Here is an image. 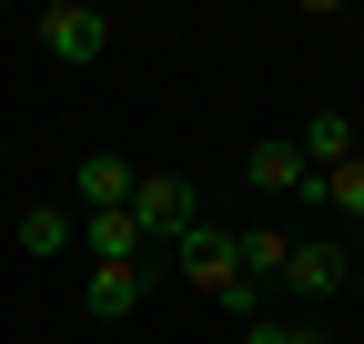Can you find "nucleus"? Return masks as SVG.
Masks as SVG:
<instances>
[{"label":"nucleus","instance_id":"f257e3e1","mask_svg":"<svg viewBox=\"0 0 364 344\" xmlns=\"http://www.w3.org/2000/svg\"><path fill=\"white\" fill-rule=\"evenodd\" d=\"M172 274L193 284V294H213V304H233V314H253V274H243V233H223V223H193L172 243Z\"/></svg>","mask_w":364,"mask_h":344},{"label":"nucleus","instance_id":"f03ea898","mask_svg":"<svg viewBox=\"0 0 364 344\" xmlns=\"http://www.w3.org/2000/svg\"><path fill=\"white\" fill-rule=\"evenodd\" d=\"M132 223H142V243H182L203 223V183H182V172H142V183H132Z\"/></svg>","mask_w":364,"mask_h":344},{"label":"nucleus","instance_id":"7ed1b4c3","mask_svg":"<svg viewBox=\"0 0 364 344\" xmlns=\"http://www.w3.org/2000/svg\"><path fill=\"white\" fill-rule=\"evenodd\" d=\"M41 51H51L61 71H91L112 51V11H91V0H51L41 11Z\"/></svg>","mask_w":364,"mask_h":344},{"label":"nucleus","instance_id":"20e7f679","mask_svg":"<svg viewBox=\"0 0 364 344\" xmlns=\"http://www.w3.org/2000/svg\"><path fill=\"white\" fill-rule=\"evenodd\" d=\"M152 274H162V253H142V264H91L81 274V314L91 324H132L142 294H152Z\"/></svg>","mask_w":364,"mask_h":344},{"label":"nucleus","instance_id":"39448f33","mask_svg":"<svg viewBox=\"0 0 364 344\" xmlns=\"http://www.w3.org/2000/svg\"><path fill=\"white\" fill-rule=\"evenodd\" d=\"M284 294H304V304H324V294H354V253L334 233H304L284 253Z\"/></svg>","mask_w":364,"mask_h":344},{"label":"nucleus","instance_id":"423d86ee","mask_svg":"<svg viewBox=\"0 0 364 344\" xmlns=\"http://www.w3.org/2000/svg\"><path fill=\"white\" fill-rule=\"evenodd\" d=\"M132 183H142V172H132L122 152H81V172H71V213H122Z\"/></svg>","mask_w":364,"mask_h":344},{"label":"nucleus","instance_id":"0eeeda50","mask_svg":"<svg viewBox=\"0 0 364 344\" xmlns=\"http://www.w3.org/2000/svg\"><path fill=\"white\" fill-rule=\"evenodd\" d=\"M71 223H81V253H91V264H142V253H162V243H142L132 203L122 213H71Z\"/></svg>","mask_w":364,"mask_h":344},{"label":"nucleus","instance_id":"6e6552de","mask_svg":"<svg viewBox=\"0 0 364 344\" xmlns=\"http://www.w3.org/2000/svg\"><path fill=\"white\" fill-rule=\"evenodd\" d=\"M294 152H304V172H314V183H324V172H344V162H354V112H304Z\"/></svg>","mask_w":364,"mask_h":344},{"label":"nucleus","instance_id":"1a4fd4ad","mask_svg":"<svg viewBox=\"0 0 364 344\" xmlns=\"http://www.w3.org/2000/svg\"><path fill=\"white\" fill-rule=\"evenodd\" d=\"M243 183H253V193H314V172H304L294 132H263V142L243 152Z\"/></svg>","mask_w":364,"mask_h":344},{"label":"nucleus","instance_id":"9d476101","mask_svg":"<svg viewBox=\"0 0 364 344\" xmlns=\"http://www.w3.org/2000/svg\"><path fill=\"white\" fill-rule=\"evenodd\" d=\"M71 243H81V223H71L61 203H31L21 213V253H71Z\"/></svg>","mask_w":364,"mask_h":344},{"label":"nucleus","instance_id":"9b49d317","mask_svg":"<svg viewBox=\"0 0 364 344\" xmlns=\"http://www.w3.org/2000/svg\"><path fill=\"white\" fill-rule=\"evenodd\" d=\"M284 253H294V233L253 223V233H243V274H253V284H284Z\"/></svg>","mask_w":364,"mask_h":344},{"label":"nucleus","instance_id":"f8f14e48","mask_svg":"<svg viewBox=\"0 0 364 344\" xmlns=\"http://www.w3.org/2000/svg\"><path fill=\"white\" fill-rule=\"evenodd\" d=\"M314 203H334V213H354V223H364V152H354L344 172H324V183H314Z\"/></svg>","mask_w":364,"mask_h":344},{"label":"nucleus","instance_id":"ddd939ff","mask_svg":"<svg viewBox=\"0 0 364 344\" xmlns=\"http://www.w3.org/2000/svg\"><path fill=\"white\" fill-rule=\"evenodd\" d=\"M243 344H324V334H314V314H304V324H284V314H243Z\"/></svg>","mask_w":364,"mask_h":344},{"label":"nucleus","instance_id":"4468645a","mask_svg":"<svg viewBox=\"0 0 364 344\" xmlns=\"http://www.w3.org/2000/svg\"><path fill=\"white\" fill-rule=\"evenodd\" d=\"M354 294H364V253H354Z\"/></svg>","mask_w":364,"mask_h":344}]
</instances>
